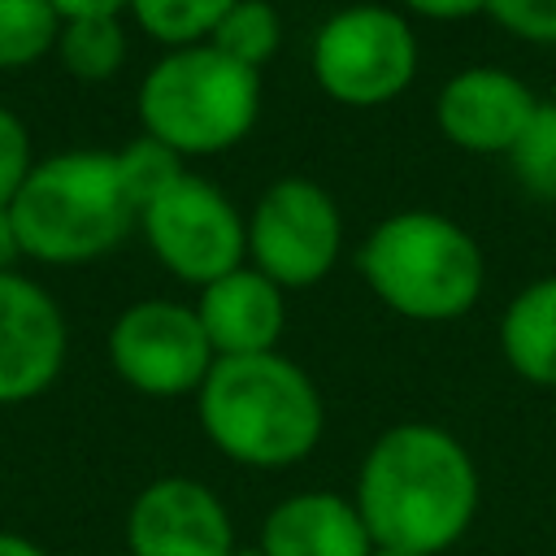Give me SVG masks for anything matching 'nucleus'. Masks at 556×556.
Instances as JSON below:
<instances>
[{
  "mask_svg": "<svg viewBox=\"0 0 556 556\" xmlns=\"http://www.w3.org/2000/svg\"><path fill=\"white\" fill-rule=\"evenodd\" d=\"M352 504L374 543L439 556L469 534L482 504V478L452 430L434 421H400L369 443Z\"/></svg>",
  "mask_w": 556,
  "mask_h": 556,
  "instance_id": "f257e3e1",
  "label": "nucleus"
},
{
  "mask_svg": "<svg viewBox=\"0 0 556 556\" xmlns=\"http://www.w3.org/2000/svg\"><path fill=\"white\" fill-rule=\"evenodd\" d=\"M204 439L243 469L300 465L326 430L317 382L282 352L217 356L195 391Z\"/></svg>",
  "mask_w": 556,
  "mask_h": 556,
  "instance_id": "f03ea898",
  "label": "nucleus"
},
{
  "mask_svg": "<svg viewBox=\"0 0 556 556\" xmlns=\"http://www.w3.org/2000/svg\"><path fill=\"white\" fill-rule=\"evenodd\" d=\"M365 287L408 321H456L465 317L486 282V256L478 239L443 213L400 208L382 217L361 243Z\"/></svg>",
  "mask_w": 556,
  "mask_h": 556,
  "instance_id": "7ed1b4c3",
  "label": "nucleus"
},
{
  "mask_svg": "<svg viewBox=\"0 0 556 556\" xmlns=\"http://www.w3.org/2000/svg\"><path fill=\"white\" fill-rule=\"evenodd\" d=\"M22 256L39 265H87L113 252L139 217L122 191L113 152H56L30 165L9 204Z\"/></svg>",
  "mask_w": 556,
  "mask_h": 556,
  "instance_id": "20e7f679",
  "label": "nucleus"
},
{
  "mask_svg": "<svg viewBox=\"0 0 556 556\" xmlns=\"http://www.w3.org/2000/svg\"><path fill=\"white\" fill-rule=\"evenodd\" d=\"M261 117V70H248L213 43L169 48L139 83L143 135L187 156L230 152Z\"/></svg>",
  "mask_w": 556,
  "mask_h": 556,
  "instance_id": "39448f33",
  "label": "nucleus"
},
{
  "mask_svg": "<svg viewBox=\"0 0 556 556\" xmlns=\"http://www.w3.org/2000/svg\"><path fill=\"white\" fill-rule=\"evenodd\" d=\"M313 78L348 109H378L408 91L421 48L404 13L382 4H348L313 35Z\"/></svg>",
  "mask_w": 556,
  "mask_h": 556,
  "instance_id": "423d86ee",
  "label": "nucleus"
},
{
  "mask_svg": "<svg viewBox=\"0 0 556 556\" xmlns=\"http://www.w3.org/2000/svg\"><path fill=\"white\" fill-rule=\"evenodd\" d=\"M343 252V217L326 187L278 178L261 191L248 217V256L282 291L317 287Z\"/></svg>",
  "mask_w": 556,
  "mask_h": 556,
  "instance_id": "0eeeda50",
  "label": "nucleus"
},
{
  "mask_svg": "<svg viewBox=\"0 0 556 556\" xmlns=\"http://www.w3.org/2000/svg\"><path fill=\"white\" fill-rule=\"evenodd\" d=\"M213 361L217 356L191 304L135 300L109 326V365L139 395L152 400L195 395Z\"/></svg>",
  "mask_w": 556,
  "mask_h": 556,
  "instance_id": "6e6552de",
  "label": "nucleus"
},
{
  "mask_svg": "<svg viewBox=\"0 0 556 556\" xmlns=\"http://www.w3.org/2000/svg\"><path fill=\"white\" fill-rule=\"evenodd\" d=\"M143 239L152 256L191 287H208L243 265L248 256V222L239 208L204 178L187 174L161 200L139 213Z\"/></svg>",
  "mask_w": 556,
  "mask_h": 556,
  "instance_id": "1a4fd4ad",
  "label": "nucleus"
},
{
  "mask_svg": "<svg viewBox=\"0 0 556 556\" xmlns=\"http://www.w3.org/2000/svg\"><path fill=\"white\" fill-rule=\"evenodd\" d=\"M235 521L200 478H156L126 508V556H230Z\"/></svg>",
  "mask_w": 556,
  "mask_h": 556,
  "instance_id": "9d476101",
  "label": "nucleus"
},
{
  "mask_svg": "<svg viewBox=\"0 0 556 556\" xmlns=\"http://www.w3.org/2000/svg\"><path fill=\"white\" fill-rule=\"evenodd\" d=\"M70 326L61 304L17 269L0 274V408L39 400L65 369Z\"/></svg>",
  "mask_w": 556,
  "mask_h": 556,
  "instance_id": "9b49d317",
  "label": "nucleus"
},
{
  "mask_svg": "<svg viewBox=\"0 0 556 556\" xmlns=\"http://www.w3.org/2000/svg\"><path fill=\"white\" fill-rule=\"evenodd\" d=\"M534 109L539 100L517 74L500 65H469L439 87L434 126L460 152L508 156L521 130L530 126Z\"/></svg>",
  "mask_w": 556,
  "mask_h": 556,
  "instance_id": "f8f14e48",
  "label": "nucleus"
},
{
  "mask_svg": "<svg viewBox=\"0 0 556 556\" xmlns=\"http://www.w3.org/2000/svg\"><path fill=\"white\" fill-rule=\"evenodd\" d=\"M213 356H261L278 352L282 326H287V300L282 287L269 282L261 269L239 265L226 278L200 287V300L191 304Z\"/></svg>",
  "mask_w": 556,
  "mask_h": 556,
  "instance_id": "ddd939ff",
  "label": "nucleus"
},
{
  "mask_svg": "<svg viewBox=\"0 0 556 556\" xmlns=\"http://www.w3.org/2000/svg\"><path fill=\"white\" fill-rule=\"evenodd\" d=\"M256 547L265 556H369L374 534L352 495L295 491L265 513Z\"/></svg>",
  "mask_w": 556,
  "mask_h": 556,
  "instance_id": "4468645a",
  "label": "nucleus"
},
{
  "mask_svg": "<svg viewBox=\"0 0 556 556\" xmlns=\"http://www.w3.org/2000/svg\"><path fill=\"white\" fill-rule=\"evenodd\" d=\"M500 352L530 387H556V274L521 287L500 317Z\"/></svg>",
  "mask_w": 556,
  "mask_h": 556,
  "instance_id": "2eb2a0df",
  "label": "nucleus"
},
{
  "mask_svg": "<svg viewBox=\"0 0 556 556\" xmlns=\"http://www.w3.org/2000/svg\"><path fill=\"white\" fill-rule=\"evenodd\" d=\"M56 61L78 83H104L126 61V30L122 17H74L61 22L56 35Z\"/></svg>",
  "mask_w": 556,
  "mask_h": 556,
  "instance_id": "dca6fc26",
  "label": "nucleus"
},
{
  "mask_svg": "<svg viewBox=\"0 0 556 556\" xmlns=\"http://www.w3.org/2000/svg\"><path fill=\"white\" fill-rule=\"evenodd\" d=\"M235 0H130V17L165 48L208 43Z\"/></svg>",
  "mask_w": 556,
  "mask_h": 556,
  "instance_id": "f3484780",
  "label": "nucleus"
},
{
  "mask_svg": "<svg viewBox=\"0 0 556 556\" xmlns=\"http://www.w3.org/2000/svg\"><path fill=\"white\" fill-rule=\"evenodd\" d=\"M61 17L48 0H0V70H26L56 52Z\"/></svg>",
  "mask_w": 556,
  "mask_h": 556,
  "instance_id": "a211bd4d",
  "label": "nucleus"
},
{
  "mask_svg": "<svg viewBox=\"0 0 556 556\" xmlns=\"http://www.w3.org/2000/svg\"><path fill=\"white\" fill-rule=\"evenodd\" d=\"M208 43L217 52H226L230 61H239L248 70H261L282 43V17L269 0H235L230 13L217 22Z\"/></svg>",
  "mask_w": 556,
  "mask_h": 556,
  "instance_id": "6ab92c4d",
  "label": "nucleus"
},
{
  "mask_svg": "<svg viewBox=\"0 0 556 556\" xmlns=\"http://www.w3.org/2000/svg\"><path fill=\"white\" fill-rule=\"evenodd\" d=\"M113 161H117V178H122V191H126V200L135 204V213H143V208H148L152 200H161L174 182L187 178L182 156H178L174 148H165L161 139H152V135L130 139L126 148L113 152Z\"/></svg>",
  "mask_w": 556,
  "mask_h": 556,
  "instance_id": "aec40b11",
  "label": "nucleus"
},
{
  "mask_svg": "<svg viewBox=\"0 0 556 556\" xmlns=\"http://www.w3.org/2000/svg\"><path fill=\"white\" fill-rule=\"evenodd\" d=\"M508 165L530 195L556 204V100H539L530 126L508 152Z\"/></svg>",
  "mask_w": 556,
  "mask_h": 556,
  "instance_id": "412c9836",
  "label": "nucleus"
},
{
  "mask_svg": "<svg viewBox=\"0 0 556 556\" xmlns=\"http://www.w3.org/2000/svg\"><path fill=\"white\" fill-rule=\"evenodd\" d=\"M30 165L35 161H30V130H26V122L9 104H0V213L22 191Z\"/></svg>",
  "mask_w": 556,
  "mask_h": 556,
  "instance_id": "4be33fe9",
  "label": "nucleus"
},
{
  "mask_svg": "<svg viewBox=\"0 0 556 556\" xmlns=\"http://www.w3.org/2000/svg\"><path fill=\"white\" fill-rule=\"evenodd\" d=\"M486 13L526 43H556V0H486Z\"/></svg>",
  "mask_w": 556,
  "mask_h": 556,
  "instance_id": "5701e85b",
  "label": "nucleus"
},
{
  "mask_svg": "<svg viewBox=\"0 0 556 556\" xmlns=\"http://www.w3.org/2000/svg\"><path fill=\"white\" fill-rule=\"evenodd\" d=\"M400 4L430 22H460V17L486 13V0H400Z\"/></svg>",
  "mask_w": 556,
  "mask_h": 556,
  "instance_id": "b1692460",
  "label": "nucleus"
},
{
  "mask_svg": "<svg viewBox=\"0 0 556 556\" xmlns=\"http://www.w3.org/2000/svg\"><path fill=\"white\" fill-rule=\"evenodd\" d=\"M56 9L61 22L74 17H122V9H130V0H48Z\"/></svg>",
  "mask_w": 556,
  "mask_h": 556,
  "instance_id": "393cba45",
  "label": "nucleus"
},
{
  "mask_svg": "<svg viewBox=\"0 0 556 556\" xmlns=\"http://www.w3.org/2000/svg\"><path fill=\"white\" fill-rule=\"evenodd\" d=\"M17 256H22L17 230H13V217H9V208H4V213H0V274H9V269L17 265Z\"/></svg>",
  "mask_w": 556,
  "mask_h": 556,
  "instance_id": "a878e982",
  "label": "nucleus"
},
{
  "mask_svg": "<svg viewBox=\"0 0 556 556\" xmlns=\"http://www.w3.org/2000/svg\"><path fill=\"white\" fill-rule=\"evenodd\" d=\"M0 556H52V552L39 547L35 539L17 534V530H0Z\"/></svg>",
  "mask_w": 556,
  "mask_h": 556,
  "instance_id": "bb28decb",
  "label": "nucleus"
},
{
  "mask_svg": "<svg viewBox=\"0 0 556 556\" xmlns=\"http://www.w3.org/2000/svg\"><path fill=\"white\" fill-rule=\"evenodd\" d=\"M369 556H417V552H404V547H382V543H374V552Z\"/></svg>",
  "mask_w": 556,
  "mask_h": 556,
  "instance_id": "cd10ccee",
  "label": "nucleus"
},
{
  "mask_svg": "<svg viewBox=\"0 0 556 556\" xmlns=\"http://www.w3.org/2000/svg\"><path fill=\"white\" fill-rule=\"evenodd\" d=\"M230 556H265V552H261V547H256V543H252V547H235V552H230Z\"/></svg>",
  "mask_w": 556,
  "mask_h": 556,
  "instance_id": "c85d7f7f",
  "label": "nucleus"
}]
</instances>
